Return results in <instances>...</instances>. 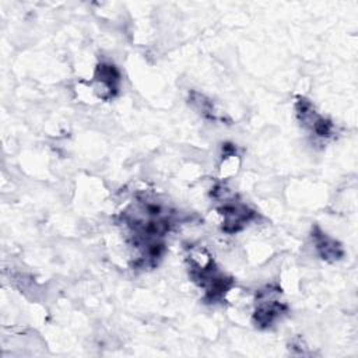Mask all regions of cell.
Masks as SVG:
<instances>
[{
  "label": "cell",
  "mask_w": 358,
  "mask_h": 358,
  "mask_svg": "<svg viewBox=\"0 0 358 358\" xmlns=\"http://www.w3.org/2000/svg\"><path fill=\"white\" fill-rule=\"evenodd\" d=\"M189 262L193 281L204 289V301L208 303L221 302L234 287V278L224 274L208 255L197 256L192 253Z\"/></svg>",
  "instance_id": "6da1fadb"
},
{
  "label": "cell",
  "mask_w": 358,
  "mask_h": 358,
  "mask_svg": "<svg viewBox=\"0 0 358 358\" xmlns=\"http://www.w3.org/2000/svg\"><path fill=\"white\" fill-rule=\"evenodd\" d=\"M281 289L274 285H266L256 294V308L253 312V323L260 329L270 327L275 320L287 313L288 306L277 296Z\"/></svg>",
  "instance_id": "7a4b0ae2"
},
{
  "label": "cell",
  "mask_w": 358,
  "mask_h": 358,
  "mask_svg": "<svg viewBox=\"0 0 358 358\" xmlns=\"http://www.w3.org/2000/svg\"><path fill=\"white\" fill-rule=\"evenodd\" d=\"M225 189H222V194ZM218 213L222 215V231L227 234H236L243 229L255 217L256 211L249 208L242 201L229 200L224 194V201L218 207Z\"/></svg>",
  "instance_id": "3957f363"
},
{
  "label": "cell",
  "mask_w": 358,
  "mask_h": 358,
  "mask_svg": "<svg viewBox=\"0 0 358 358\" xmlns=\"http://www.w3.org/2000/svg\"><path fill=\"white\" fill-rule=\"evenodd\" d=\"M295 109L301 124L308 127L312 131V134H315L317 138L326 140L334 134L333 122L319 115L309 99L299 98L295 103Z\"/></svg>",
  "instance_id": "277c9868"
},
{
  "label": "cell",
  "mask_w": 358,
  "mask_h": 358,
  "mask_svg": "<svg viewBox=\"0 0 358 358\" xmlns=\"http://www.w3.org/2000/svg\"><path fill=\"white\" fill-rule=\"evenodd\" d=\"M94 80L98 84V88H102L101 96L108 99L115 96L120 84V73L110 63H99L95 69Z\"/></svg>",
  "instance_id": "5b68a950"
},
{
  "label": "cell",
  "mask_w": 358,
  "mask_h": 358,
  "mask_svg": "<svg viewBox=\"0 0 358 358\" xmlns=\"http://www.w3.org/2000/svg\"><path fill=\"white\" fill-rule=\"evenodd\" d=\"M312 239L319 256L327 262H337L344 256V249L334 238L323 232L317 225L312 229Z\"/></svg>",
  "instance_id": "8992f818"
},
{
  "label": "cell",
  "mask_w": 358,
  "mask_h": 358,
  "mask_svg": "<svg viewBox=\"0 0 358 358\" xmlns=\"http://www.w3.org/2000/svg\"><path fill=\"white\" fill-rule=\"evenodd\" d=\"M190 103L204 116V117H207V119H210V120H217L218 119V115H217V112H215V109H214V105H213V101H210L208 98H206L204 95H201V94H199V92H196V91H193L192 94H190Z\"/></svg>",
  "instance_id": "52a82bcc"
}]
</instances>
